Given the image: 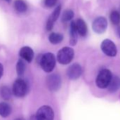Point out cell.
<instances>
[{
  "label": "cell",
  "instance_id": "21",
  "mask_svg": "<svg viewBox=\"0 0 120 120\" xmlns=\"http://www.w3.org/2000/svg\"><path fill=\"white\" fill-rule=\"evenodd\" d=\"M110 21L114 25H119L120 23V14L116 11H113L110 14Z\"/></svg>",
  "mask_w": 120,
  "mask_h": 120
},
{
  "label": "cell",
  "instance_id": "13",
  "mask_svg": "<svg viewBox=\"0 0 120 120\" xmlns=\"http://www.w3.org/2000/svg\"><path fill=\"white\" fill-rule=\"evenodd\" d=\"M78 41V32L76 30L75 21H72L70 26V45L74 46L76 45Z\"/></svg>",
  "mask_w": 120,
  "mask_h": 120
},
{
  "label": "cell",
  "instance_id": "1",
  "mask_svg": "<svg viewBox=\"0 0 120 120\" xmlns=\"http://www.w3.org/2000/svg\"><path fill=\"white\" fill-rule=\"evenodd\" d=\"M74 51L71 47H65L60 49L56 56L57 62L61 64H69L74 59Z\"/></svg>",
  "mask_w": 120,
  "mask_h": 120
},
{
  "label": "cell",
  "instance_id": "7",
  "mask_svg": "<svg viewBox=\"0 0 120 120\" xmlns=\"http://www.w3.org/2000/svg\"><path fill=\"white\" fill-rule=\"evenodd\" d=\"M101 49L108 56H115L117 54V49L115 44L109 39L104 40L101 43Z\"/></svg>",
  "mask_w": 120,
  "mask_h": 120
},
{
  "label": "cell",
  "instance_id": "26",
  "mask_svg": "<svg viewBox=\"0 0 120 120\" xmlns=\"http://www.w3.org/2000/svg\"><path fill=\"white\" fill-rule=\"evenodd\" d=\"M15 120H23V119H20V118H19V119H15Z\"/></svg>",
  "mask_w": 120,
  "mask_h": 120
},
{
  "label": "cell",
  "instance_id": "12",
  "mask_svg": "<svg viewBox=\"0 0 120 120\" xmlns=\"http://www.w3.org/2000/svg\"><path fill=\"white\" fill-rule=\"evenodd\" d=\"M75 25L78 34L83 37L86 36L88 33V28L85 21L81 19H79L76 20V21H75Z\"/></svg>",
  "mask_w": 120,
  "mask_h": 120
},
{
  "label": "cell",
  "instance_id": "5",
  "mask_svg": "<svg viewBox=\"0 0 120 120\" xmlns=\"http://www.w3.org/2000/svg\"><path fill=\"white\" fill-rule=\"evenodd\" d=\"M46 85L51 92L57 91L62 86L61 76L56 74H52L47 76L46 79Z\"/></svg>",
  "mask_w": 120,
  "mask_h": 120
},
{
  "label": "cell",
  "instance_id": "16",
  "mask_svg": "<svg viewBox=\"0 0 120 120\" xmlns=\"http://www.w3.org/2000/svg\"><path fill=\"white\" fill-rule=\"evenodd\" d=\"M64 39V36L61 33H52L49 35V40L52 44L56 45L61 42Z\"/></svg>",
  "mask_w": 120,
  "mask_h": 120
},
{
  "label": "cell",
  "instance_id": "4",
  "mask_svg": "<svg viewBox=\"0 0 120 120\" xmlns=\"http://www.w3.org/2000/svg\"><path fill=\"white\" fill-rule=\"evenodd\" d=\"M12 93L17 98H23L28 93V84L22 79H17L12 88Z\"/></svg>",
  "mask_w": 120,
  "mask_h": 120
},
{
  "label": "cell",
  "instance_id": "8",
  "mask_svg": "<svg viewBox=\"0 0 120 120\" xmlns=\"http://www.w3.org/2000/svg\"><path fill=\"white\" fill-rule=\"evenodd\" d=\"M107 28V21L105 17L100 16L94 20L92 24L93 31L98 34L104 33Z\"/></svg>",
  "mask_w": 120,
  "mask_h": 120
},
{
  "label": "cell",
  "instance_id": "17",
  "mask_svg": "<svg viewBox=\"0 0 120 120\" xmlns=\"http://www.w3.org/2000/svg\"><path fill=\"white\" fill-rule=\"evenodd\" d=\"M14 8L17 11L20 13H23L28 9L27 4L23 0H16L14 2Z\"/></svg>",
  "mask_w": 120,
  "mask_h": 120
},
{
  "label": "cell",
  "instance_id": "6",
  "mask_svg": "<svg viewBox=\"0 0 120 120\" xmlns=\"http://www.w3.org/2000/svg\"><path fill=\"white\" fill-rule=\"evenodd\" d=\"M54 113L52 108L48 105L40 107L36 113V120H54Z\"/></svg>",
  "mask_w": 120,
  "mask_h": 120
},
{
  "label": "cell",
  "instance_id": "18",
  "mask_svg": "<svg viewBox=\"0 0 120 120\" xmlns=\"http://www.w3.org/2000/svg\"><path fill=\"white\" fill-rule=\"evenodd\" d=\"M0 94L4 100H9L12 96L11 90L7 86H3L0 89Z\"/></svg>",
  "mask_w": 120,
  "mask_h": 120
},
{
  "label": "cell",
  "instance_id": "3",
  "mask_svg": "<svg viewBox=\"0 0 120 120\" xmlns=\"http://www.w3.org/2000/svg\"><path fill=\"white\" fill-rule=\"evenodd\" d=\"M112 78V74L109 69H105L101 70L96 78L97 86L102 89L107 88L111 81Z\"/></svg>",
  "mask_w": 120,
  "mask_h": 120
},
{
  "label": "cell",
  "instance_id": "19",
  "mask_svg": "<svg viewBox=\"0 0 120 120\" xmlns=\"http://www.w3.org/2000/svg\"><path fill=\"white\" fill-rule=\"evenodd\" d=\"M16 73L19 76H22L26 71V63L23 59H19L16 64Z\"/></svg>",
  "mask_w": 120,
  "mask_h": 120
},
{
  "label": "cell",
  "instance_id": "23",
  "mask_svg": "<svg viewBox=\"0 0 120 120\" xmlns=\"http://www.w3.org/2000/svg\"><path fill=\"white\" fill-rule=\"evenodd\" d=\"M3 73H4V67H3V65L0 63V79L2 78Z\"/></svg>",
  "mask_w": 120,
  "mask_h": 120
},
{
  "label": "cell",
  "instance_id": "24",
  "mask_svg": "<svg viewBox=\"0 0 120 120\" xmlns=\"http://www.w3.org/2000/svg\"><path fill=\"white\" fill-rule=\"evenodd\" d=\"M116 33L119 36V38H120V26H118L116 28Z\"/></svg>",
  "mask_w": 120,
  "mask_h": 120
},
{
  "label": "cell",
  "instance_id": "2",
  "mask_svg": "<svg viewBox=\"0 0 120 120\" xmlns=\"http://www.w3.org/2000/svg\"><path fill=\"white\" fill-rule=\"evenodd\" d=\"M40 66L47 73L52 71L56 65V57L52 53H46L41 57Z\"/></svg>",
  "mask_w": 120,
  "mask_h": 120
},
{
  "label": "cell",
  "instance_id": "22",
  "mask_svg": "<svg viewBox=\"0 0 120 120\" xmlns=\"http://www.w3.org/2000/svg\"><path fill=\"white\" fill-rule=\"evenodd\" d=\"M58 0H45V4L48 8H52L56 5Z\"/></svg>",
  "mask_w": 120,
  "mask_h": 120
},
{
  "label": "cell",
  "instance_id": "10",
  "mask_svg": "<svg viewBox=\"0 0 120 120\" xmlns=\"http://www.w3.org/2000/svg\"><path fill=\"white\" fill-rule=\"evenodd\" d=\"M61 5L58 6L55 9L54 11H53V13L49 16L48 20H47V24H46V29L49 31L51 30L52 28H53V26H54V23L56 22V21L57 20L59 14H60V12H61Z\"/></svg>",
  "mask_w": 120,
  "mask_h": 120
},
{
  "label": "cell",
  "instance_id": "25",
  "mask_svg": "<svg viewBox=\"0 0 120 120\" xmlns=\"http://www.w3.org/2000/svg\"><path fill=\"white\" fill-rule=\"evenodd\" d=\"M5 2H11V0H4Z\"/></svg>",
  "mask_w": 120,
  "mask_h": 120
},
{
  "label": "cell",
  "instance_id": "11",
  "mask_svg": "<svg viewBox=\"0 0 120 120\" xmlns=\"http://www.w3.org/2000/svg\"><path fill=\"white\" fill-rule=\"evenodd\" d=\"M20 56L28 63H30L34 58V52L29 47H23L19 51Z\"/></svg>",
  "mask_w": 120,
  "mask_h": 120
},
{
  "label": "cell",
  "instance_id": "20",
  "mask_svg": "<svg viewBox=\"0 0 120 120\" xmlns=\"http://www.w3.org/2000/svg\"><path fill=\"white\" fill-rule=\"evenodd\" d=\"M74 16V13L72 10L71 9H67L65 10L62 16V21L63 22H67L71 21Z\"/></svg>",
  "mask_w": 120,
  "mask_h": 120
},
{
  "label": "cell",
  "instance_id": "14",
  "mask_svg": "<svg viewBox=\"0 0 120 120\" xmlns=\"http://www.w3.org/2000/svg\"><path fill=\"white\" fill-rule=\"evenodd\" d=\"M11 112V107L9 104L5 102H0V116L2 117H7Z\"/></svg>",
  "mask_w": 120,
  "mask_h": 120
},
{
  "label": "cell",
  "instance_id": "9",
  "mask_svg": "<svg viewBox=\"0 0 120 120\" xmlns=\"http://www.w3.org/2000/svg\"><path fill=\"white\" fill-rule=\"evenodd\" d=\"M83 69L79 64L75 63L71 64L67 71V74L68 77L71 80L78 79L82 74Z\"/></svg>",
  "mask_w": 120,
  "mask_h": 120
},
{
  "label": "cell",
  "instance_id": "15",
  "mask_svg": "<svg viewBox=\"0 0 120 120\" xmlns=\"http://www.w3.org/2000/svg\"><path fill=\"white\" fill-rule=\"evenodd\" d=\"M120 86V79L117 76H112L111 81L108 86V90L110 93L116 92Z\"/></svg>",
  "mask_w": 120,
  "mask_h": 120
}]
</instances>
